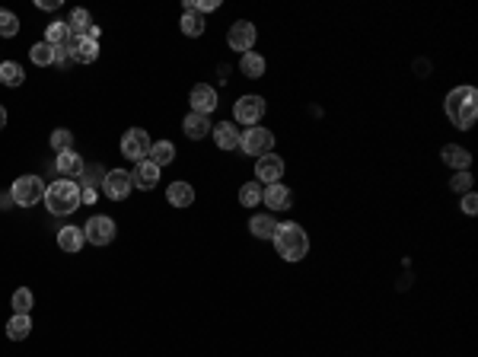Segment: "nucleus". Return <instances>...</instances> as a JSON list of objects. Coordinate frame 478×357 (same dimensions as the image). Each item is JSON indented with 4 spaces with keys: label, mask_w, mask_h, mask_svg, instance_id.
Here are the masks:
<instances>
[{
    "label": "nucleus",
    "mask_w": 478,
    "mask_h": 357,
    "mask_svg": "<svg viewBox=\"0 0 478 357\" xmlns=\"http://www.w3.org/2000/svg\"><path fill=\"white\" fill-rule=\"evenodd\" d=\"M446 115L459 131H469L478 118V93L475 86H456L446 96Z\"/></svg>",
    "instance_id": "nucleus-1"
},
{
    "label": "nucleus",
    "mask_w": 478,
    "mask_h": 357,
    "mask_svg": "<svg viewBox=\"0 0 478 357\" xmlns=\"http://www.w3.org/2000/svg\"><path fill=\"white\" fill-rule=\"evenodd\" d=\"M271 242L284 261H300L309 252V236H306V230L300 227V223H278Z\"/></svg>",
    "instance_id": "nucleus-2"
},
{
    "label": "nucleus",
    "mask_w": 478,
    "mask_h": 357,
    "mask_svg": "<svg viewBox=\"0 0 478 357\" xmlns=\"http://www.w3.org/2000/svg\"><path fill=\"white\" fill-rule=\"evenodd\" d=\"M45 208L51 210V214L64 217L70 214V210L80 208V185L70 182V178H57V182H51L48 188H45Z\"/></svg>",
    "instance_id": "nucleus-3"
},
{
    "label": "nucleus",
    "mask_w": 478,
    "mask_h": 357,
    "mask_svg": "<svg viewBox=\"0 0 478 357\" xmlns=\"http://www.w3.org/2000/svg\"><path fill=\"white\" fill-rule=\"evenodd\" d=\"M10 195H13V204H19V208H32V204H38L45 198V182L38 176H19L16 182H13Z\"/></svg>",
    "instance_id": "nucleus-4"
},
{
    "label": "nucleus",
    "mask_w": 478,
    "mask_h": 357,
    "mask_svg": "<svg viewBox=\"0 0 478 357\" xmlns=\"http://www.w3.org/2000/svg\"><path fill=\"white\" fill-rule=\"evenodd\" d=\"M150 134L144 131V128H127V134L121 137V157L134 159V163H140V159L150 157Z\"/></svg>",
    "instance_id": "nucleus-5"
},
{
    "label": "nucleus",
    "mask_w": 478,
    "mask_h": 357,
    "mask_svg": "<svg viewBox=\"0 0 478 357\" xmlns=\"http://www.w3.org/2000/svg\"><path fill=\"white\" fill-rule=\"evenodd\" d=\"M239 147H242V153H258V157H265V153H271V147H274V134L268 131V128H246V134L239 137Z\"/></svg>",
    "instance_id": "nucleus-6"
},
{
    "label": "nucleus",
    "mask_w": 478,
    "mask_h": 357,
    "mask_svg": "<svg viewBox=\"0 0 478 357\" xmlns=\"http://www.w3.org/2000/svg\"><path fill=\"white\" fill-rule=\"evenodd\" d=\"M83 236H86V242H93V246H108V242L115 239V220L112 217H89L86 227H83Z\"/></svg>",
    "instance_id": "nucleus-7"
},
{
    "label": "nucleus",
    "mask_w": 478,
    "mask_h": 357,
    "mask_svg": "<svg viewBox=\"0 0 478 357\" xmlns=\"http://www.w3.org/2000/svg\"><path fill=\"white\" fill-rule=\"evenodd\" d=\"M233 115H236V125L255 128L261 121V115H265V99H261V96H242V99L236 102Z\"/></svg>",
    "instance_id": "nucleus-8"
},
{
    "label": "nucleus",
    "mask_w": 478,
    "mask_h": 357,
    "mask_svg": "<svg viewBox=\"0 0 478 357\" xmlns=\"http://www.w3.org/2000/svg\"><path fill=\"white\" fill-rule=\"evenodd\" d=\"M134 182H131V172L125 169H108L106 178H102V191H106L112 201H125L127 195H131Z\"/></svg>",
    "instance_id": "nucleus-9"
},
{
    "label": "nucleus",
    "mask_w": 478,
    "mask_h": 357,
    "mask_svg": "<svg viewBox=\"0 0 478 357\" xmlns=\"http://www.w3.org/2000/svg\"><path fill=\"white\" fill-rule=\"evenodd\" d=\"M255 38H258V29H255L252 23H246V19H239V23H233L229 26V35H227V42H229V48L233 51H252L255 48Z\"/></svg>",
    "instance_id": "nucleus-10"
},
{
    "label": "nucleus",
    "mask_w": 478,
    "mask_h": 357,
    "mask_svg": "<svg viewBox=\"0 0 478 357\" xmlns=\"http://www.w3.org/2000/svg\"><path fill=\"white\" fill-rule=\"evenodd\" d=\"M255 178L265 185H274L284 178V159L274 157V153H265V157L255 159Z\"/></svg>",
    "instance_id": "nucleus-11"
},
{
    "label": "nucleus",
    "mask_w": 478,
    "mask_h": 357,
    "mask_svg": "<svg viewBox=\"0 0 478 357\" xmlns=\"http://www.w3.org/2000/svg\"><path fill=\"white\" fill-rule=\"evenodd\" d=\"M67 51H70V61H76V64H93L96 57H99V42H93V38H74V35H70Z\"/></svg>",
    "instance_id": "nucleus-12"
},
{
    "label": "nucleus",
    "mask_w": 478,
    "mask_h": 357,
    "mask_svg": "<svg viewBox=\"0 0 478 357\" xmlns=\"http://www.w3.org/2000/svg\"><path fill=\"white\" fill-rule=\"evenodd\" d=\"M131 182H134V188L153 191L157 188V182H159V166L150 163V159H140V163L134 166V172H131Z\"/></svg>",
    "instance_id": "nucleus-13"
},
{
    "label": "nucleus",
    "mask_w": 478,
    "mask_h": 357,
    "mask_svg": "<svg viewBox=\"0 0 478 357\" xmlns=\"http://www.w3.org/2000/svg\"><path fill=\"white\" fill-rule=\"evenodd\" d=\"M55 166H57V172H61V176H67V178H70V182H74V178H83V172H86V163H83V157H80L76 150H64V153H57Z\"/></svg>",
    "instance_id": "nucleus-14"
},
{
    "label": "nucleus",
    "mask_w": 478,
    "mask_h": 357,
    "mask_svg": "<svg viewBox=\"0 0 478 357\" xmlns=\"http://www.w3.org/2000/svg\"><path fill=\"white\" fill-rule=\"evenodd\" d=\"M214 108H217V89L207 86V83H198V86L191 89V112L210 115Z\"/></svg>",
    "instance_id": "nucleus-15"
},
{
    "label": "nucleus",
    "mask_w": 478,
    "mask_h": 357,
    "mask_svg": "<svg viewBox=\"0 0 478 357\" xmlns=\"http://www.w3.org/2000/svg\"><path fill=\"white\" fill-rule=\"evenodd\" d=\"M261 201H265L271 210H290L293 208V191L287 188V185L274 182V185H268V188H265Z\"/></svg>",
    "instance_id": "nucleus-16"
},
{
    "label": "nucleus",
    "mask_w": 478,
    "mask_h": 357,
    "mask_svg": "<svg viewBox=\"0 0 478 357\" xmlns=\"http://www.w3.org/2000/svg\"><path fill=\"white\" fill-rule=\"evenodd\" d=\"M185 134H188L191 140H204L210 131H214V125H210V115H198V112H188L182 121Z\"/></svg>",
    "instance_id": "nucleus-17"
},
{
    "label": "nucleus",
    "mask_w": 478,
    "mask_h": 357,
    "mask_svg": "<svg viewBox=\"0 0 478 357\" xmlns=\"http://www.w3.org/2000/svg\"><path fill=\"white\" fill-rule=\"evenodd\" d=\"M83 242H86L83 227H61V230H57V249H61V252L76 255L83 249Z\"/></svg>",
    "instance_id": "nucleus-18"
},
{
    "label": "nucleus",
    "mask_w": 478,
    "mask_h": 357,
    "mask_svg": "<svg viewBox=\"0 0 478 357\" xmlns=\"http://www.w3.org/2000/svg\"><path fill=\"white\" fill-rule=\"evenodd\" d=\"M166 201L172 204V208H188V204H195V188H191L188 182H172L169 188H166Z\"/></svg>",
    "instance_id": "nucleus-19"
},
{
    "label": "nucleus",
    "mask_w": 478,
    "mask_h": 357,
    "mask_svg": "<svg viewBox=\"0 0 478 357\" xmlns=\"http://www.w3.org/2000/svg\"><path fill=\"white\" fill-rule=\"evenodd\" d=\"M239 128L233 125V121H223V125H214V140L220 150H236L239 147Z\"/></svg>",
    "instance_id": "nucleus-20"
},
{
    "label": "nucleus",
    "mask_w": 478,
    "mask_h": 357,
    "mask_svg": "<svg viewBox=\"0 0 478 357\" xmlns=\"http://www.w3.org/2000/svg\"><path fill=\"white\" fill-rule=\"evenodd\" d=\"M443 163L453 166L456 172H465L469 169V163H472V153L465 150V147H459V144H446L443 147Z\"/></svg>",
    "instance_id": "nucleus-21"
},
{
    "label": "nucleus",
    "mask_w": 478,
    "mask_h": 357,
    "mask_svg": "<svg viewBox=\"0 0 478 357\" xmlns=\"http://www.w3.org/2000/svg\"><path fill=\"white\" fill-rule=\"evenodd\" d=\"M178 26H182V32L188 38H195V35H201L207 23H204V16L195 10V6H191V0H188V4H185V13H182V23H178Z\"/></svg>",
    "instance_id": "nucleus-22"
},
{
    "label": "nucleus",
    "mask_w": 478,
    "mask_h": 357,
    "mask_svg": "<svg viewBox=\"0 0 478 357\" xmlns=\"http://www.w3.org/2000/svg\"><path fill=\"white\" fill-rule=\"evenodd\" d=\"M265 57L261 55H255V51H246L242 55V61H239V70L249 76V80H258V76H265Z\"/></svg>",
    "instance_id": "nucleus-23"
},
{
    "label": "nucleus",
    "mask_w": 478,
    "mask_h": 357,
    "mask_svg": "<svg viewBox=\"0 0 478 357\" xmlns=\"http://www.w3.org/2000/svg\"><path fill=\"white\" fill-rule=\"evenodd\" d=\"M29 332H32V319L25 312H13V319L6 322V335L13 341H23V338H29Z\"/></svg>",
    "instance_id": "nucleus-24"
},
{
    "label": "nucleus",
    "mask_w": 478,
    "mask_h": 357,
    "mask_svg": "<svg viewBox=\"0 0 478 357\" xmlns=\"http://www.w3.org/2000/svg\"><path fill=\"white\" fill-rule=\"evenodd\" d=\"M249 230H252V236H258V239H271L274 230H278V220H274L271 214H255Z\"/></svg>",
    "instance_id": "nucleus-25"
},
{
    "label": "nucleus",
    "mask_w": 478,
    "mask_h": 357,
    "mask_svg": "<svg viewBox=\"0 0 478 357\" xmlns=\"http://www.w3.org/2000/svg\"><path fill=\"white\" fill-rule=\"evenodd\" d=\"M150 163H157V166H169L172 159H176V147L169 144V140H157V144L150 147Z\"/></svg>",
    "instance_id": "nucleus-26"
},
{
    "label": "nucleus",
    "mask_w": 478,
    "mask_h": 357,
    "mask_svg": "<svg viewBox=\"0 0 478 357\" xmlns=\"http://www.w3.org/2000/svg\"><path fill=\"white\" fill-rule=\"evenodd\" d=\"M23 80H25V74L16 61H0V83L4 86H19Z\"/></svg>",
    "instance_id": "nucleus-27"
},
{
    "label": "nucleus",
    "mask_w": 478,
    "mask_h": 357,
    "mask_svg": "<svg viewBox=\"0 0 478 357\" xmlns=\"http://www.w3.org/2000/svg\"><path fill=\"white\" fill-rule=\"evenodd\" d=\"M45 42H48L51 48H64V45L70 42V29H67V23H51L48 29H45Z\"/></svg>",
    "instance_id": "nucleus-28"
},
{
    "label": "nucleus",
    "mask_w": 478,
    "mask_h": 357,
    "mask_svg": "<svg viewBox=\"0 0 478 357\" xmlns=\"http://www.w3.org/2000/svg\"><path fill=\"white\" fill-rule=\"evenodd\" d=\"M29 57L35 67H51V64H55V48H51L48 42H38L29 48Z\"/></svg>",
    "instance_id": "nucleus-29"
},
{
    "label": "nucleus",
    "mask_w": 478,
    "mask_h": 357,
    "mask_svg": "<svg viewBox=\"0 0 478 357\" xmlns=\"http://www.w3.org/2000/svg\"><path fill=\"white\" fill-rule=\"evenodd\" d=\"M261 195H265V191H261L258 182H246V185L239 188V201L246 204V208H255V204H261Z\"/></svg>",
    "instance_id": "nucleus-30"
},
{
    "label": "nucleus",
    "mask_w": 478,
    "mask_h": 357,
    "mask_svg": "<svg viewBox=\"0 0 478 357\" xmlns=\"http://www.w3.org/2000/svg\"><path fill=\"white\" fill-rule=\"evenodd\" d=\"M51 150H57V153L74 150V134H70L67 128H57V131H51Z\"/></svg>",
    "instance_id": "nucleus-31"
},
{
    "label": "nucleus",
    "mask_w": 478,
    "mask_h": 357,
    "mask_svg": "<svg viewBox=\"0 0 478 357\" xmlns=\"http://www.w3.org/2000/svg\"><path fill=\"white\" fill-rule=\"evenodd\" d=\"M32 303H35V297H32L29 287H19V290L13 293V312H25V316H29Z\"/></svg>",
    "instance_id": "nucleus-32"
},
{
    "label": "nucleus",
    "mask_w": 478,
    "mask_h": 357,
    "mask_svg": "<svg viewBox=\"0 0 478 357\" xmlns=\"http://www.w3.org/2000/svg\"><path fill=\"white\" fill-rule=\"evenodd\" d=\"M16 32H19V19H16V13L0 10V35H4V38H13Z\"/></svg>",
    "instance_id": "nucleus-33"
},
{
    "label": "nucleus",
    "mask_w": 478,
    "mask_h": 357,
    "mask_svg": "<svg viewBox=\"0 0 478 357\" xmlns=\"http://www.w3.org/2000/svg\"><path fill=\"white\" fill-rule=\"evenodd\" d=\"M450 188H453V191H469V188H472V176H469V169H465V172H456V176L450 178Z\"/></svg>",
    "instance_id": "nucleus-34"
},
{
    "label": "nucleus",
    "mask_w": 478,
    "mask_h": 357,
    "mask_svg": "<svg viewBox=\"0 0 478 357\" xmlns=\"http://www.w3.org/2000/svg\"><path fill=\"white\" fill-rule=\"evenodd\" d=\"M191 6H195V10H198V13H201V16H204V13L217 10V6H220V4H217V0H191Z\"/></svg>",
    "instance_id": "nucleus-35"
},
{
    "label": "nucleus",
    "mask_w": 478,
    "mask_h": 357,
    "mask_svg": "<svg viewBox=\"0 0 478 357\" xmlns=\"http://www.w3.org/2000/svg\"><path fill=\"white\" fill-rule=\"evenodd\" d=\"M462 210H465V214H475V210H478V198L472 195V191H465V198H462Z\"/></svg>",
    "instance_id": "nucleus-36"
},
{
    "label": "nucleus",
    "mask_w": 478,
    "mask_h": 357,
    "mask_svg": "<svg viewBox=\"0 0 478 357\" xmlns=\"http://www.w3.org/2000/svg\"><path fill=\"white\" fill-rule=\"evenodd\" d=\"M67 61H70L67 45H64V48H55V64H67Z\"/></svg>",
    "instance_id": "nucleus-37"
},
{
    "label": "nucleus",
    "mask_w": 478,
    "mask_h": 357,
    "mask_svg": "<svg viewBox=\"0 0 478 357\" xmlns=\"http://www.w3.org/2000/svg\"><path fill=\"white\" fill-rule=\"evenodd\" d=\"M96 201V188H80V204H93Z\"/></svg>",
    "instance_id": "nucleus-38"
},
{
    "label": "nucleus",
    "mask_w": 478,
    "mask_h": 357,
    "mask_svg": "<svg viewBox=\"0 0 478 357\" xmlns=\"http://www.w3.org/2000/svg\"><path fill=\"white\" fill-rule=\"evenodd\" d=\"M38 6H42V10H57L61 0H38Z\"/></svg>",
    "instance_id": "nucleus-39"
},
{
    "label": "nucleus",
    "mask_w": 478,
    "mask_h": 357,
    "mask_svg": "<svg viewBox=\"0 0 478 357\" xmlns=\"http://www.w3.org/2000/svg\"><path fill=\"white\" fill-rule=\"evenodd\" d=\"M13 204V195H0V208H10Z\"/></svg>",
    "instance_id": "nucleus-40"
},
{
    "label": "nucleus",
    "mask_w": 478,
    "mask_h": 357,
    "mask_svg": "<svg viewBox=\"0 0 478 357\" xmlns=\"http://www.w3.org/2000/svg\"><path fill=\"white\" fill-rule=\"evenodd\" d=\"M4 125H6V108L0 106V131H4Z\"/></svg>",
    "instance_id": "nucleus-41"
}]
</instances>
